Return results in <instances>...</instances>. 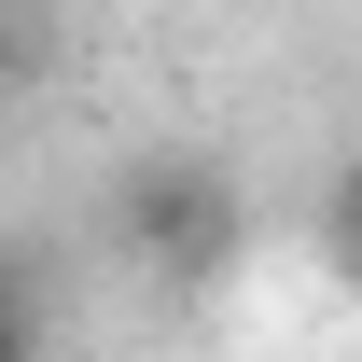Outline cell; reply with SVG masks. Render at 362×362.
<instances>
[{
    "label": "cell",
    "mask_w": 362,
    "mask_h": 362,
    "mask_svg": "<svg viewBox=\"0 0 362 362\" xmlns=\"http://www.w3.org/2000/svg\"><path fill=\"white\" fill-rule=\"evenodd\" d=\"M237 181L209 168V153H139L126 181H112V251H139L153 279H209L237 251Z\"/></svg>",
    "instance_id": "cell-1"
},
{
    "label": "cell",
    "mask_w": 362,
    "mask_h": 362,
    "mask_svg": "<svg viewBox=\"0 0 362 362\" xmlns=\"http://www.w3.org/2000/svg\"><path fill=\"white\" fill-rule=\"evenodd\" d=\"M42 334H56V307H42L14 265H0V349H42Z\"/></svg>",
    "instance_id": "cell-2"
},
{
    "label": "cell",
    "mask_w": 362,
    "mask_h": 362,
    "mask_svg": "<svg viewBox=\"0 0 362 362\" xmlns=\"http://www.w3.org/2000/svg\"><path fill=\"white\" fill-rule=\"evenodd\" d=\"M334 279H349V293H362V237H334Z\"/></svg>",
    "instance_id": "cell-3"
}]
</instances>
